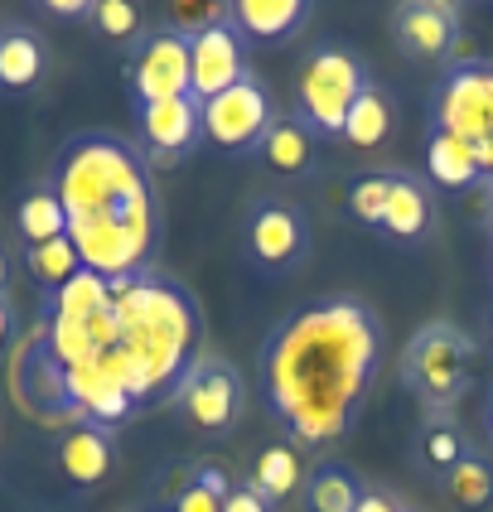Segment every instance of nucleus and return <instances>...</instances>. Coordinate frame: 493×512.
Wrapping results in <instances>:
<instances>
[{"label": "nucleus", "mask_w": 493, "mask_h": 512, "mask_svg": "<svg viewBox=\"0 0 493 512\" xmlns=\"http://www.w3.org/2000/svg\"><path fill=\"white\" fill-rule=\"evenodd\" d=\"M377 358L382 324L358 295H329L290 314L261 348L266 406L290 445L339 440L368 401Z\"/></svg>", "instance_id": "obj_1"}, {"label": "nucleus", "mask_w": 493, "mask_h": 512, "mask_svg": "<svg viewBox=\"0 0 493 512\" xmlns=\"http://www.w3.org/2000/svg\"><path fill=\"white\" fill-rule=\"evenodd\" d=\"M49 189L63 203L68 242L83 271L102 281H131L150 271L160 247V199L136 145L107 131L73 136L54 155Z\"/></svg>", "instance_id": "obj_2"}, {"label": "nucleus", "mask_w": 493, "mask_h": 512, "mask_svg": "<svg viewBox=\"0 0 493 512\" xmlns=\"http://www.w3.org/2000/svg\"><path fill=\"white\" fill-rule=\"evenodd\" d=\"M116 305V363L131 406H165L179 397L184 377L199 368V300L165 276H131L107 281Z\"/></svg>", "instance_id": "obj_3"}, {"label": "nucleus", "mask_w": 493, "mask_h": 512, "mask_svg": "<svg viewBox=\"0 0 493 512\" xmlns=\"http://www.w3.org/2000/svg\"><path fill=\"white\" fill-rule=\"evenodd\" d=\"M431 131H445L479 160L484 179H493V63L460 58L445 68L431 97Z\"/></svg>", "instance_id": "obj_4"}, {"label": "nucleus", "mask_w": 493, "mask_h": 512, "mask_svg": "<svg viewBox=\"0 0 493 512\" xmlns=\"http://www.w3.org/2000/svg\"><path fill=\"white\" fill-rule=\"evenodd\" d=\"M469 363H474V339L464 334L460 324L435 319L426 329H416L411 343H406L402 382L426 411L445 416L469 387Z\"/></svg>", "instance_id": "obj_5"}, {"label": "nucleus", "mask_w": 493, "mask_h": 512, "mask_svg": "<svg viewBox=\"0 0 493 512\" xmlns=\"http://www.w3.org/2000/svg\"><path fill=\"white\" fill-rule=\"evenodd\" d=\"M373 83L363 58L353 49L339 44H324L305 58L300 68V92H295V107H300V126L315 136V141H339L344 136V121L353 112V102L363 97V87Z\"/></svg>", "instance_id": "obj_6"}, {"label": "nucleus", "mask_w": 493, "mask_h": 512, "mask_svg": "<svg viewBox=\"0 0 493 512\" xmlns=\"http://www.w3.org/2000/svg\"><path fill=\"white\" fill-rule=\"evenodd\" d=\"M174 97H194V63H189V29L160 25L150 29L136 58H131V102H174Z\"/></svg>", "instance_id": "obj_7"}, {"label": "nucleus", "mask_w": 493, "mask_h": 512, "mask_svg": "<svg viewBox=\"0 0 493 512\" xmlns=\"http://www.w3.org/2000/svg\"><path fill=\"white\" fill-rule=\"evenodd\" d=\"M203 107V141H213L218 150H232V155H247V150H257L266 141V131H271V97H266V87L247 73L237 87L228 92H218V97H208L199 102Z\"/></svg>", "instance_id": "obj_8"}, {"label": "nucleus", "mask_w": 493, "mask_h": 512, "mask_svg": "<svg viewBox=\"0 0 493 512\" xmlns=\"http://www.w3.org/2000/svg\"><path fill=\"white\" fill-rule=\"evenodd\" d=\"M189 63H194V97L199 102L247 78V39L232 25L228 10H213L199 29H189Z\"/></svg>", "instance_id": "obj_9"}, {"label": "nucleus", "mask_w": 493, "mask_h": 512, "mask_svg": "<svg viewBox=\"0 0 493 512\" xmlns=\"http://www.w3.org/2000/svg\"><path fill=\"white\" fill-rule=\"evenodd\" d=\"M179 406L189 416V426H199L203 435H228L242 421V406H247V387L232 363L223 358H199V368L184 377L179 387Z\"/></svg>", "instance_id": "obj_10"}, {"label": "nucleus", "mask_w": 493, "mask_h": 512, "mask_svg": "<svg viewBox=\"0 0 493 512\" xmlns=\"http://www.w3.org/2000/svg\"><path fill=\"white\" fill-rule=\"evenodd\" d=\"M136 141H141L136 150L145 155V165H179L203 141L199 97H174V102L136 107Z\"/></svg>", "instance_id": "obj_11"}, {"label": "nucleus", "mask_w": 493, "mask_h": 512, "mask_svg": "<svg viewBox=\"0 0 493 512\" xmlns=\"http://www.w3.org/2000/svg\"><path fill=\"white\" fill-rule=\"evenodd\" d=\"M392 39L402 44L406 58L440 63L460 39V10L445 0H406L392 10Z\"/></svg>", "instance_id": "obj_12"}, {"label": "nucleus", "mask_w": 493, "mask_h": 512, "mask_svg": "<svg viewBox=\"0 0 493 512\" xmlns=\"http://www.w3.org/2000/svg\"><path fill=\"white\" fill-rule=\"evenodd\" d=\"M305 218L290 208V203H276L266 199L252 208V218H247V252L257 266L266 271H286L295 266L300 256H305Z\"/></svg>", "instance_id": "obj_13"}, {"label": "nucleus", "mask_w": 493, "mask_h": 512, "mask_svg": "<svg viewBox=\"0 0 493 512\" xmlns=\"http://www.w3.org/2000/svg\"><path fill=\"white\" fill-rule=\"evenodd\" d=\"M116 464V445H112V430L102 426H68L58 435V469L73 479L78 488H92L102 484L112 474Z\"/></svg>", "instance_id": "obj_14"}, {"label": "nucleus", "mask_w": 493, "mask_h": 512, "mask_svg": "<svg viewBox=\"0 0 493 512\" xmlns=\"http://www.w3.org/2000/svg\"><path fill=\"white\" fill-rule=\"evenodd\" d=\"M49 49L29 25H0V92H29L44 83Z\"/></svg>", "instance_id": "obj_15"}, {"label": "nucleus", "mask_w": 493, "mask_h": 512, "mask_svg": "<svg viewBox=\"0 0 493 512\" xmlns=\"http://www.w3.org/2000/svg\"><path fill=\"white\" fill-rule=\"evenodd\" d=\"M435 223V199L431 189L411 174H397L392 170V194H387V213H382V232L392 242H416L426 237Z\"/></svg>", "instance_id": "obj_16"}, {"label": "nucleus", "mask_w": 493, "mask_h": 512, "mask_svg": "<svg viewBox=\"0 0 493 512\" xmlns=\"http://www.w3.org/2000/svg\"><path fill=\"white\" fill-rule=\"evenodd\" d=\"M228 15L242 29V39H290L305 25L310 5L305 0H237L228 5Z\"/></svg>", "instance_id": "obj_17"}, {"label": "nucleus", "mask_w": 493, "mask_h": 512, "mask_svg": "<svg viewBox=\"0 0 493 512\" xmlns=\"http://www.w3.org/2000/svg\"><path fill=\"white\" fill-rule=\"evenodd\" d=\"M426 174H431L440 189H474V184H484L479 160L455 136H445V131L426 136Z\"/></svg>", "instance_id": "obj_18"}, {"label": "nucleus", "mask_w": 493, "mask_h": 512, "mask_svg": "<svg viewBox=\"0 0 493 512\" xmlns=\"http://www.w3.org/2000/svg\"><path fill=\"white\" fill-rule=\"evenodd\" d=\"M15 232L25 237V247H44V242H58L68 237V218H63V203L54 199L49 184L29 189L20 208H15Z\"/></svg>", "instance_id": "obj_19"}, {"label": "nucleus", "mask_w": 493, "mask_h": 512, "mask_svg": "<svg viewBox=\"0 0 493 512\" xmlns=\"http://www.w3.org/2000/svg\"><path fill=\"white\" fill-rule=\"evenodd\" d=\"M305 479V464H300V450L290 445V440H276V445H266L257 455V474H252V488H257L261 498L276 508L281 498H290L295 488Z\"/></svg>", "instance_id": "obj_20"}, {"label": "nucleus", "mask_w": 493, "mask_h": 512, "mask_svg": "<svg viewBox=\"0 0 493 512\" xmlns=\"http://www.w3.org/2000/svg\"><path fill=\"white\" fill-rule=\"evenodd\" d=\"M387 136H392V97L377 83H368L344 121V141L353 145V150H377Z\"/></svg>", "instance_id": "obj_21"}, {"label": "nucleus", "mask_w": 493, "mask_h": 512, "mask_svg": "<svg viewBox=\"0 0 493 512\" xmlns=\"http://www.w3.org/2000/svg\"><path fill=\"white\" fill-rule=\"evenodd\" d=\"M257 155L276 174H300V170H310L315 136H310L300 121H271V131H266V141L257 145Z\"/></svg>", "instance_id": "obj_22"}, {"label": "nucleus", "mask_w": 493, "mask_h": 512, "mask_svg": "<svg viewBox=\"0 0 493 512\" xmlns=\"http://www.w3.org/2000/svg\"><path fill=\"white\" fill-rule=\"evenodd\" d=\"M440 479H445V493H450V503L460 512H484L493 503V469L489 459L474 455V450H464L460 464L445 469Z\"/></svg>", "instance_id": "obj_23"}, {"label": "nucleus", "mask_w": 493, "mask_h": 512, "mask_svg": "<svg viewBox=\"0 0 493 512\" xmlns=\"http://www.w3.org/2000/svg\"><path fill=\"white\" fill-rule=\"evenodd\" d=\"M363 493H368V488L358 484V474L344 469V464H324V469L310 474V484H305L310 512H353L363 503Z\"/></svg>", "instance_id": "obj_24"}, {"label": "nucleus", "mask_w": 493, "mask_h": 512, "mask_svg": "<svg viewBox=\"0 0 493 512\" xmlns=\"http://www.w3.org/2000/svg\"><path fill=\"white\" fill-rule=\"evenodd\" d=\"M25 266L34 285H39V295L44 290H58V285H68L78 271H83V261L73 252V242L68 237H58V242H44V247H25Z\"/></svg>", "instance_id": "obj_25"}, {"label": "nucleus", "mask_w": 493, "mask_h": 512, "mask_svg": "<svg viewBox=\"0 0 493 512\" xmlns=\"http://www.w3.org/2000/svg\"><path fill=\"white\" fill-rule=\"evenodd\" d=\"M387 194H392V170L358 174V179H353V189H348V208H353V218H358V223H368V228H382Z\"/></svg>", "instance_id": "obj_26"}, {"label": "nucleus", "mask_w": 493, "mask_h": 512, "mask_svg": "<svg viewBox=\"0 0 493 512\" xmlns=\"http://www.w3.org/2000/svg\"><path fill=\"white\" fill-rule=\"evenodd\" d=\"M87 25L97 29L102 39H136L141 34V10L131 0H92V20Z\"/></svg>", "instance_id": "obj_27"}, {"label": "nucleus", "mask_w": 493, "mask_h": 512, "mask_svg": "<svg viewBox=\"0 0 493 512\" xmlns=\"http://www.w3.org/2000/svg\"><path fill=\"white\" fill-rule=\"evenodd\" d=\"M426 459H431V469H435V474L455 469V464L464 459V440H460V430L435 426L431 435H426Z\"/></svg>", "instance_id": "obj_28"}, {"label": "nucleus", "mask_w": 493, "mask_h": 512, "mask_svg": "<svg viewBox=\"0 0 493 512\" xmlns=\"http://www.w3.org/2000/svg\"><path fill=\"white\" fill-rule=\"evenodd\" d=\"M174 512H223V498H213L203 484H194V479H189V484H184V493L174 498Z\"/></svg>", "instance_id": "obj_29"}, {"label": "nucleus", "mask_w": 493, "mask_h": 512, "mask_svg": "<svg viewBox=\"0 0 493 512\" xmlns=\"http://www.w3.org/2000/svg\"><path fill=\"white\" fill-rule=\"evenodd\" d=\"M223 512H271V503L252 484H232V493L223 498Z\"/></svg>", "instance_id": "obj_30"}, {"label": "nucleus", "mask_w": 493, "mask_h": 512, "mask_svg": "<svg viewBox=\"0 0 493 512\" xmlns=\"http://www.w3.org/2000/svg\"><path fill=\"white\" fill-rule=\"evenodd\" d=\"M353 512H411V508H406L402 498H392L387 488H368V493H363V503H358Z\"/></svg>", "instance_id": "obj_31"}, {"label": "nucleus", "mask_w": 493, "mask_h": 512, "mask_svg": "<svg viewBox=\"0 0 493 512\" xmlns=\"http://www.w3.org/2000/svg\"><path fill=\"white\" fill-rule=\"evenodd\" d=\"M194 484H203L208 493H213V498H228V493H232V479L223 474V469H218V464H203L199 474H194Z\"/></svg>", "instance_id": "obj_32"}, {"label": "nucleus", "mask_w": 493, "mask_h": 512, "mask_svg": "<svg viewBox=\"0 0 493 512\" xmlns=\"http://www.w3.org/2000/svg\"><path fill=\"white\" fill-rule=\"evenodd\" d=\"M44 10L63 15V20H92V0H49Z\"/></svg>", "instance_id": "obj_33"}, {"label": "nucleus", "mask_w": 493, "mask_h": 512, "mask_svg": "<svg viewBox=\"0 0 493 512\" xmlns=\"http://www.w3.org/2000/svg\"><path fill=\"white\" fill-rule=\"evenodd\" d=\"M479 213H484V228L493 237V179H484V203H479Z\"/></svg>", "instance_id": "obj_34"}, {"label": "nucleus", "mask_w": 493, "mask_h": 512, "mask_svg": "<svg viewBox=\"0 0 493 512\" xmlns=\"http://www.w3.org/2000/svg\"><path fill=\"white\" fill-rule=\"evenodd\" d=\"M5 343H10V300L0 295V353H5Z\"/></svg>", "instance_id": "obj_35"}, {"label": "nucleus", "mask_w": 493, "mask_h": 512, "mask_svg": "<svg viewBox=\"0 0 493 512\" xmlns=\"http://www.w3.org/2000/svg\"><path fill=\"white\" fill-rule=\"evenodd\" d=\"M484 430H489V440H493V392H489V401H484Z\"/></svg>", "instance_id": "obj_36"}, {"label": "nucleus", "mask_w": 493, "mask_h": 512, "mask_svg": "<svg viewBox=\"0 0 493 512\" xmlns=\"http://www.w3.org/2000/svg\"><path fill=\"white\" fill-rule=\"evenodd\" d=\"M5 281H10V261H5V252H0V295H5Z\"/></svg>", "instance_id": "obj_37"}, {"label": "nucleus", "mask_w": 493, "mask_h": 512, "mask_svg": "<svg viewBox=\"0 0 493 512\" xmlns=\"http://www.w3.org/2000/svg\"><path fill=\"white\" fill-rule=\"evenodd\" d=\"M489 334H493V314H489Z\"/></svg>", "instance_id": "obj_38"}, {"label": "nucleus", "mask_w": 493, "mask_h": 512, "mask_svg": "<svg viewBox=\"0 0 493 512\" xmlns=\"http://www.w3.org/2000/svg\"><path fill=\"white\" fill-rule=\"evenodd\" d=\"M489 271H493V256H489Z\"/></svg>", "instance_id": "obj_39"}]
</instances>
